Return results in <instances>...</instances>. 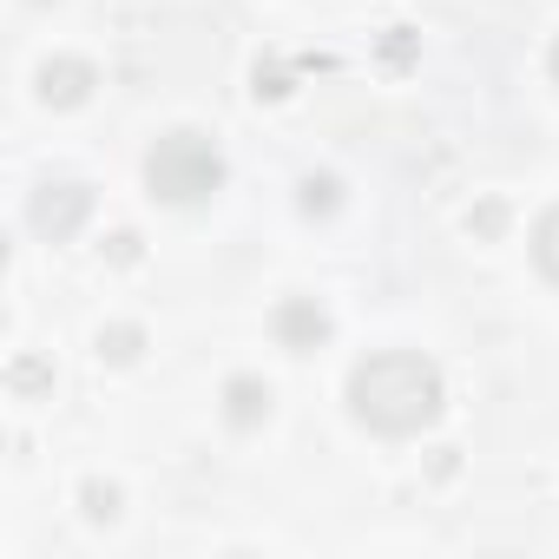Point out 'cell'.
Here are the masks:
<instances>
[{
	"instance_id": "cell-5",
	"label": "cell",
	"mask_w": 559,
	"mask_h": 559,
	"mask_svg": "<svg viewBox=\"0 0 559 559\" xmlns=\"http://www.w3.org/2000/svg\"><path fill=\"white\" fill-rule=\"evenodd\" d=\"M330 336V310L317 304V297H290V304H276V343L284 349H317Z\"/></svg>"
},
{
	"instance_id": "cell-7",
	"label": "cell",
	"mask_w": 559,
	"mask_h": 559,
	"mask_svg": "<svg viewBox=\"0 0 559 559\" xmlns=\"http://www.w3.org/2000/svg\"><path fill=\"white\" fill-rule=\"evenodd\" d=\"M533 263H539V270L552 276V284H559V204L533 224Z\"/></svg>"
},
{
	"instance_id": "cell-1",
	"label": "cell",
	"mask_w": 559,
	"mask_h": 559,
	"mask_svg": "<svg viewBox=\"0 0 559 559\" xmlns=\"http://www.w3.org/2000/svg\"><path fill=\"white\" fill-rule=\"evenodd\" d=\"M441 402H448V382L421 349H376L369 362L349 369V415L369 435L408 441L441 421Z\"/></svg>"
},
{
	"instance_id": "cell-2",
	"label": "cell",
	"mask_w": 559,
	"mask_h": 559,
	"mask_svg": "<svg viewBox=\"0 0 559 559\" xmlns=\"http://www.w3.org/2000/svg\"><path fill=\"white\" fill-rule=\"evenodd\" d=\"M145 185H152L158 204H178V211L211 204V198L224 191V152H217L204 132L178 126V132H165V139L145 152Z\"/></svg>"
},
{
	"instance_id": "cell-11",
	"label": "cell",
	"mask_w": 559,
	"mask_h": 559,
	"mask_svg": "<svg viewBox=\"0 0 559 559\" xmlns=\"http://www.w3.org/2000/svg\"><path fill=\"white\" fill-rule=\"evenodd\" d=\"M546 67H552V86H559V40H552V53H546Z\"/></svg>"
},
{
	"instance_id": "cell-9",
	"label": "cell",
	"mask_w": 559,
	"mask_h": 559,
	"mask_svg": "<svg viewBox=\"0 0 559 559\" xmlns=\"http://www.w3.org/2000/svg\"><path fill=\"white\" fill-rule=\"evenodd\" d=\"M80 500H86V513H93V520H119V487L86 480V493H80Z\"/></svg>"
},
{
	"instance_id": "cell-6",
	"label": "cell",
	"mask_w": 559,
	"mask_h": 559,
	"mask_svg": "<svg viewBox=\"0 0 559 559\" xmlns=\"http://www.w3.org/2000/svg\"><path fill=\"white\" fill-rule=\"evenodd\" d=\"M224 421H230V428H263V421H270V382L230 376V382H224Z\"/></svg>"
},
{
	"instance_id": "cell-3",
	"label": "cell",
	"mask_w": 559,
	"mask_h": 559,
	"mask_svg": "<svg viewBox=\"0 0 559 559\" xmlns=\"http://www.w3.org/2000/svg\"><path fill=\"white\" fill-rule=\"evenodd\" d=\"M27 217H34V230H40L47 243H67V237H80V224L93 217V191H86V185H73V178L40 185V191H34V204H27Z\"/></svg>"
},
{
	"instance_id": "cell-4",
	"label": "cell",
	"mask_w": 559,
	"mask_h": 559,
	"mask_svg": "<svg viewBox=\"0 0 559 559\" xmlns=\"http://www.w3.org/2000/svg\"><path fill=\"white\" fill-rule=\"evenodd\" d=\"M93 86H99V73H93V60H80V53H60V60H47V67L34 73L40 106H86Z\"/></svg>"
},
{
	"instance_id": "cell-8",
	"label": "cell",
	"mask_w": 559,
	"mask_h": 559,
	"mask_svg": "<svg viewBox=\"0 0 559 559\" xmlns=\"http://www.w3.org/2000/svg\"><path fill=\"white\" fill-rule=\"evenodd\" d=\"M139 343H145V336H139L132 323H119V330H99V356H106V362H132V356H139Z\"/></svg>"
},
{
	"instance_id": "cell-10",
	"label": "cell",
	"mask_w": 559,
	"mask_h": 559,
	"mask_svg": "<svg viewBox=\"0 0 559 559\" xmlns=\"http://www.w3.org/2000/svg\"><path fill=\"white\" fill-rule=\"evenodd\" d=\"M336 204V178H304V211H330Z\"/></svg>"
}]
</instances>
